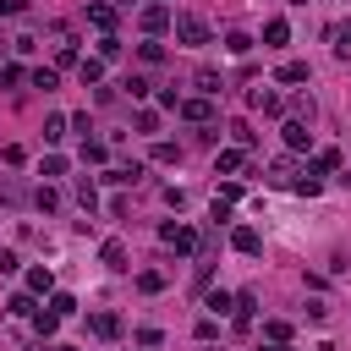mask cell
<instances>
[{"label": "cell", "mask_w": 351, "mask_h": 351, "mask_svg": "<svg viewBox=\"0 0 351 351\" xmlns=\"http://www.w3.org/2000/svg\"><path fill=\"white\" fill-rule=\"evenodd\" d=\"M170 22H176V11H170L165 0H148V5L137 11V27H143L148 38H159V33H170Z\"/></svg>", "instance_id": "7a4b0ae2"}, {"label": "cell", "mask_w": 351, "mask_h": 351, "mask_svg": "<svg viewBox=\"0 0 351 351\" xmlns=\"http://www.w3.org/2000/svg\"><path fill=\"white\" fill-rule=\"evenodd\" d=\"M159 241H165V247H176V252H197V230H192V225H176V219H170V225H159Z\"/></svg>", "instance_id": "5b68a950"}, {"label": "cell", "mask_w": 351, "mask_h": 351, "mask_svg": "<svg viewBox=\"0 0 351 351\" xmlns=\"http://www.w3.org/2000/svg\"><path fill=\"white\" fill-rule=\"evenodd\" d=\"M88 22H93L99 33H115V5H110V0H88Z\"/></svg>", "instance_id": "7c38bea8"}, {"label": "cell", "mask_w": 351, "mask_h": 351, "mask_svg": "<svg viewBox=\"0 0 351 351\" xmlns=\"http://www.w3.org/2000/svg\"><path fill=\"white\" fill-rule=\"evenodd\" d=\"M285 38H291V22H285V16H274V22L263 27V44H285Z\"/></svg>", "instance_id": "603a6c76"}, {"label": "cell", "mask_w": 351, "mask_h": 351, "mask_svg": "<svg viewBox=\"0 0 351 351\" xmlns=\"http://www.w3.org/2000/svg\"><path fill=\"white\" fill-rule=\"evenodd\" d=\"M137 55H143L148 66H159V60H165V44H159V38H143V44H137Z\"/></svg>", "instance_id": "484cf974"}, {"label": "cell", "mask_w": 351, "mask_h": 351, "mask_svg": "<svg viewBox=\"0 0 351 351\" xmlns=\"http://www.w3.org/2000/svg\"><path fill=\"white\" fill-rule=\"evenodd\" d=\"M126 5H132V0H126Z\"/></svg>", "instance_id": "c3c4849f"}, {"label": "cell", "mask_w": 351, "mask_h": 351, "mask_svg": "<svg viewBox=\"0 0 351 351\" xmlns=\"http://www.w3.org/2000/svg\"><path fill=\"white\" fill-rule=\"evenodd\" d=\"M280 137H285L291 154H302V148H313V121H296V115H291V121L280 126Z\"/></svg>", "instance_id": "8992f818"}, {"label": "cell", "mask_w": 351, "mask_h": 351, "mask_svg": "<svg viewBox=\"0 0 351 351\" xmlns=\"http://www.w3.org/2000/svg\"><path fill=\"white\" fill-rule=\"evenodd\" d=\"M230 302H236V296H225V291H208V296H203L208 318H225V313H230Z\"/></svg>", "instance_id": "7402d4cb"}, {"label": "cell", "mask_w": 351, "mask_h": 351, "mask_svg": "<svg viewBox=\"0 0 351 351\" xmlns=\"http://www.w3.org/2000/svg\"><path fill=\"white\" fill-rule=\"evenodd\" d=\"M263 335H269V340H291V324H285V318H269Z\"/></svg>", "instance_id": "8d00e7d4"}, {"label": "cell", "mask_w": 351, "mask_h": 351, "mask_svg": "<svg viewBox=\"0 0 351 351\" xmlns=\"http://www.w3.org/2000/svg\"><path fill=\"white\" fill-rule=\"evenodd\" d=\"M49 313L71 318V313H77V296H71V291H49Z\"/></svg>", "instance_id": "44dd1931"}, {"label": "cell", "mask_w": 351, "mask_h": 351, "mask_svg": "<svg viewBox=\"0 0 351 351\" xmlns=\"http://www.w3.org/2000/svg\"><path fill=\"white\" fill-rule=\"evenodd\" d=\"M263 351H291V340H269V346H263Z\"/></svg>", "instance_id": "b9f144b4"}, {"label": "cell", "mask_w": 351, "mask_h": 351, "mask_svg": "<svg viewBox=\"0 0 351 351\" xmlns=\"http://www.w3.org/2000/svg\"><path fill=\"white\" fill-rule=\"evenodd\" d=\"M176 115H181V121H192V126H214V104H208V99H181V104H176Z\"/></svg>", "instance_id": "52a82bcc"}, {"label": "cell", "mask_w": 351, "mask_h": 351, "mask_svg": "<svg viewBox=\"0 0 351 351\" xmlns=\"http://www.w3.org/2000/svg\"><path fill=\"white\" fill-rule=\"evenodd\" d=\"M197 88H203V99H214L225 82H219V71H208V66H203V71H197Z\"/></svg>", "instance_id": "4316f807"}, {"label": "cell", "mask_w": 351, "mask_h": 351, "mask_svg": "<svg viewBox=\"0 0 351 351\" xmlns=\"http://www.w3.org/2000/svg\"><path fill=\"white\" fill-rule=\"evenodd\" d=\"M241 165H247V148H219L214 154V176H236Z\"/></svg>", "instance_id": "4fadbf2b"}, {"label": "cell", "mask_w": 351, "mask_h": 351, "mask_svg": "<svg viewBox=\"0 0 351 351\" xmlns=\"http://www.w3.org/2000/svg\"><path fill=\"white\" fill-rule=\"evenodd\" d=\"M225 49H230V55H247V49H252V38L236 27V33H225Z\"/></svg>", "instance_id": "1f68e13d"}, {"label": "cell", "mask_w": 351, "mask_h": 351, "mask_svg": "<svg viewBox=\"0 0 351 351\" xmlns=\"http://www.w3.org/2000/svg\"><path fill=\"white\" fill-rule=\"evenodd\" d=\"M27 11V0H0V16H22Z\"/></svg>", "instance_id": "60d3db41"}, {"label": "cell", "mask_w": 351, "mask_h": 351, "mask_svg": "<svg viewBox=\"0 0 351 351\" xmlns=\"http://www.w3.org/2000/svg\"><path fill=\"white\" fill-rule=\"evenodd\" d=\"M82 159H88V165H104V143H99V137H82Z\"/></svg>", "instance_id": "e575fe53"}, {"label": "cell", "mask_w": 351, "mask_h": 351, "mask_svg": "<svg viewBox=\"0 0 351 351\" xmlns=\"http://www.w3.org/2000/svg\"><path fill=\"white\" fill-rule=\"evenodd\" d=\"M77 203H82L88 214L99 208V186H93V176H82V181H77Z\"/></svg>", "instance_id": "ffe728a7"}, {"label": "cell", "mask_w": 351, "mask_h": 351, "mask_svg": "<svg viewBox=\"0 0 351 351\" xmlns=\"http://www.w3.org/2000/svg\"><path fill=\"white\" fill-rule=\"evenodd\" d=\"M44 44H49V55H55V71H60V66H77V33H71V22H49V27H44Z\"/></svg>", "instance_id": "6da1fadb"}, {"label": "cell", "mask_w": 351, "mask_h": 351, "mask_svg": "<svg viewBox=\"0 0 351 351\" xmlns=\"http://www.w3.org/2000/svg\"><path fill=\"white\" fill-rule=\"evenodd\" d=\"M230 247L247 252V258H258V252H263V236H258L252 225H236V230H230Z\"/></svg>", "instance_id": "30bf717a"}, {"label": "cell", "mask_w": 351, "mask_h": 351, "mask_svg": "<svg viewBox=\"0 0 351 351\" xmlns=\"http://www.w3.org/2000/svg\"><path fill=\"white\" fill-rule=\"evenodd\" d=\"M38 176H44V181H55V176H66V159H60V154H44V165H38Z\"/></svg>", "instance_id": "f546056e"}, {"label": "cell", "mask_w": 351, "mask_h": 351, "mask_svg": "<svg viewBox=\"0 0 351 351\" xmlns=\"http://www.w3.org/2000/svg\"><path fill=\"white\" fill-rule=\"evenodd\" d=\"M121 88H126V93H132V99H148V82H143V77H126V82H121Z\"/></svg>", "instance_id": "74e56055"}, {"label": "cell", "mask_w": 351, "mask_h": 351, "mask_svg": "<svg viewBox=\"0 0 351 351\" xmlns=\"http://www.w3.org/2000/svg\"><path fill=\"white\" fill-rule=\"evenodd\" d=\"M170 27H176V38H181V44H208V22H203L197 11H181Z\"/></svg>", "instance_id": "277c9868"}, {"label": "cell", "mask_w": 351, "mask_h": 351, "mask_svg": "<svg viewBox=\"0 0 351 351\" xmlns=\"http://www.w3.org/2000/svg\"><path fill=\"white\" fill-rule=\"evenodd\" d=\"M88 329H93L99 340H121V318H115V313H93V318H88Z\"/></svg>", "instance_id": "2e32d148"}, {"label": "cell", "mask_w": 351, "mask_h": 351, "mask_svg": "<svg viewBox=\"0 0 351 351\" xmlns=\"http://www.w3.org/2000/svg\"><path fill=\"white\" fill-rule=\"evenodd\" d=\"M0 55H5V38H0Z\"/></svg>", "instance_id": "bcb514c9"}, {"label": "cell", "mask_w": 351, "mask_h": 351, "mask_svg": "<svg viewBox=\"0 0 351 351\" xmlns=\"http://www.w3.org/2000/svg\"><path fill=\"white\" fill-rule=\"evenodd\" d=\"M247 104H252V110H263V115H280V110H285L274 88H252V93H247Z\"/></svg>", "instance_id": "5bb4252c"}, {"label": "cell", "mask_w": 351, "mask_h": 351, "mask_svg": "<svg viewBox=\"0 0 351 351\" xmlns=\"http://www.w3.org/2000/svg\"><path fill=\"white\" fill-rule=\"evenodd\" d=\"M33 329H38V340H49L60 329V313H33Z\"/></svg>", "instance_id": "d4e9b609"}, {"label": "cell", "mask_w": 351, "mask_h": 351, "mask_svg": "<svg viewBox=\"0 0 351 351\" xmlns=\"http://www.w3.org/2000/svg\"><path fill=\"white\" fill-rule=\"evenodd\" d=\"M55 351H77V346H55Z\"/></svg>", "instance_id": "f6af8a7d"}, {"label": "cell", "mask_w": 351, "mask_h": 351, "mask_svg": "<svg viewBox=\"0 0 351 351\" xmlns=\"http://www.w3.org/2000/svg\"><path fill=\"white\" fill-rule=\"evenodd\" d=\"M296 5H307V0H296Z\"/></svg>", "instance_id": "7dc6e473"}, {"label": "cell", "mask_w": 351, "mask_h": 351, "mask_svg": "<svg viewBox=\"0 0 351 351\" xmlns=\"http://www.w3.org/2000/svg\"><path fill=\"white\" fill-rule=\"evenodd\" d=\"M27 291H33V296H49V291H55V274H49V263H33V269H27Z\"/></svg>", "instance_id": "9a60e30c"}, {"label": "cell", "mask_w": 351, "mask_h": 351, "mask_svg": "<svg viewBox=\"0 0 351 351\" xmlns=\"http://www.w3.org/2000/svg\"><path fill=\"white\" fill-rule=\"evenodd\" d=\"M27 77H33V88H44V93H55V88H60V71H55V66H33Z\"/></svg>", "instance_id": "d6986e66"}, {"label": "cell", "mask_w": 351, "mask_h": 351, "mask_svg": "<svg viewBox=\"0 0 351 351\" xmlns=\"http://www.w3.org/2000/svg\"><path fill=\"white\" fill-rule=\"evenodd\" d=\"M16 269H22V263H16V252H11V247H0V274H16Z\"/></svg>", "instance_id": "ab89813d"}, {"label": "cell", "mask_w": 351, "mask_h": 351, "mask_svg": "<svg viewBox=\"0 0 351 351\" xmlns=\"http://www.w3.org/2000/svg\"><path fill=\"white\" fill-rule=\"evenodd\" d=\"M66 126H71L66 115H49V121H44V143H60V137H66Z\"/></svg>", "instance_id": "83f0119b"}, {"label": "cell", "mask_w": 351, "mask_h": 351, "mask_svg": "<svg viewBox=\"0 0 351 351\" xmlns=\"http://www.w3.org/2000/svg\"><path fill=\"white\" fill-rule=\"evenodd\" d=\"M137 291H148V296L165 291V274H159V269H143V274H137Z\"/></svg>", "instance_id": "4dcf8cb0"}, {"label": "cell", "mask_w": 351, "mask_h": 351, "mask_svg": "<svg viewBox=\"0 0 351 351\" xmlns=\"http://www.w3.org/2000/svg\"><path fill=\"white\" fill-rule=\"evenodd\" d=\"M263 181H269V186H280V192H296V181H302V165H296L291 154H280V159H269Z\"/></svg>", "instance_id": "3957f363"}, {"label": "cell", "mask_w": 351, "mask_h": 351, "mask_svg": "<svg viewBox=\"0 0 351 351\" xmlns=\"http://www.w3.org/2000/svg\"><path fill=\"white\" fill-rule=\"evenodd\" d=\"M230 137H236V148H252V143H258V132H252L247 121H230Z\"/></svg>", "instance_id": "f1b7e54d"}, {"label": "cell", "mask_w": 351, "mask_h": 351, "mask_svg": "<svg viewBox=\"0 0 351 351\" xmlns=\"http://www.w3.org/2000/svg\"><path fill=\"white\" fill-rule=\"evenodd\" d=\"M5 313H11V318H33V313H38V302H33V291H16V296L5 302Z\"/></svg>", "instance_id": "e0dca14e"}, {"label": "cell", "mask_w": 351, "mask_h": 351, "mask_svg": "<svg viewBox=\"0 0 351 351\" xmlns=\"http://www.w3.org/2000/svg\"><path fill=\"white\" fill-rule=\"evenodd\" d=\"M313 71H307V60H285L280 71H274V82H307Z\"/></svg>", "instance_id": "ac0fdd59"}, {"label": "cell", "mask_w": 351, "mask_h": 351, "mask_svg": "<svg viewBox=\"0 0 351 351\" xmlns=\"http://www.w3.org/2000/svg\"><path fill=\"white\" fill-rule=\"evenodd\" d=\"M27 351H55V346H44V340H38V346H27Z\"/></svg>", "instance_id": "7bdbcfd3"}, {"label": "cell", "mask_w": 351, "mask_h": 351, "mask_svg": "<svg viewBox=\"0 0 351 351\" xmlns=\"http://www.w3.org/2000/svg\"><path fill=\"white\" fill-rule=\"evenodd\" d=\"M33 203H38V208H44V214H55V208H60V192H55V186H49V181H44V186H38V192H33Z\"/></svg>", "instance_id": "cb8c5ba5"}, {"label": "cell", "mask_w": 351, "mask_h": 351, "mask_svg": "<svg viewBox=\"0 0 351 351\" xmlns=\"http://www.w3.org/2000/svg\"><path fill=\"white\" fill-rule=\"evenodd\" d=\"M176 159H181L176 143H154V165H176Z\"/></svg>", "instance_id": "d590c367"}, {"label": "cell", "mask_w": 351, "mask_h": 351, "mask_svg": "<svg viewBox=\"0 0 351 351\" xmlns=\"http://www.w3.org/2000/svg\"><path fill=\"white\" fill-rule=\"evenodd\" d=\"M302 170H307L313 181H324L329 170H340V148H318V154H313V165H302Z\"/></svg>", "instance_id": "9c48e42d"}, {"label": "cell", "mask_w": 351, "mask_h": 351, "mask_svg": "<svg viewBox=\"0 0 351 351\" xmlns=\"http://www.w3.org/2000/svg\"><path fill=\"white\" fill-rule=\"evenodd\" d=\"M77 77H82V82H99V77H104V60H77Z\"/></svg>", "instance_id": "836d02e7"}, {"label": "cell", "mask_w": 351, "mask_h": 351, "mask_svg": "<svg viewBox=\"0 0 351 351\" xmlns=\"http://www.w3.org/2000/svg\"><path fill=\"white\" fill-rule=\"evenodd\" d=\"M126 258H132V252H126V241H121V236H110V241H104V247H99V263H104V269H110V274H121V269H132V263H126Z\"/></svg>", "instance_id": "ba28073f"}, {"label": "cell", "mask_w": 351, "mask_h": 351, "mask_svg": "<svg viewBox=\"0 0 351 351\" xmlns=\"http://www.w3.org/2000/svg\"><path fill=\"white\" fill-rule=\"evenodd\" d=\"M214 197H219V203H236V197H241V186H236V181H219V192H214Z\"/></svg>", "instance_id": "f35d334b"}, {"label": "cell", "mask_w": 351, "mask_h": 351, "mask_svg": "<svg viewBox=\"0 0 351 351\" xmlns=\"http://www.w3.org/2000/svg\"><path fill=\"white\" fill-rule=\"evenodd\" d=\"M313 351H335V346H329V340H318V346H313Z\"/></svg>", "instance_id": "ee69618b"}, {"label": "cell", "mask_w": 351, "mask_h": 351, "mask_svg": "<svg viewBox=\"0 0 351 351\" xmlns=\"http://www.w3.org/2000/svg\"><path fill=\"white\" fill-rule=\"evenodd\" d=\"M121 55V38L115 33H99V60H115Z\"/></svg>", "instance_id": "d6a6232c"}, {"label": "cell", "mask_w": 351, "mask_h": 351, "mask_svg": "<svg viewBox=\"0 0 351 351\" xmlns=\"http://www.w3.org/2000/svg\"><path fill=\"white\" fill-rule=\"evenodd\" d=\"M329 49H335V60H351V22H329Z\"/></svg>", "instance_id": "8fae6325"}]
</instances>
